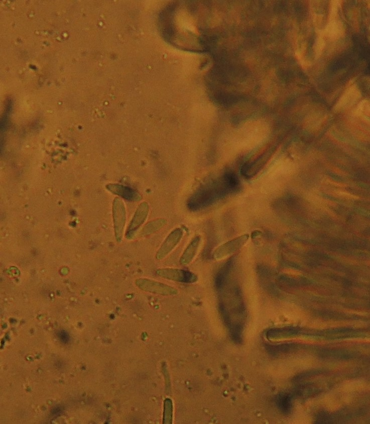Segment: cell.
I'll use <instances>...</instances> for the list:
<instances>
[{
    "mask_svg": "<svg viewBox=\"0 0 370 424\" xmlns=\"http://www.w3.org/2000/svg\"><path fill=\"white\" fill-rule=\"evenodd\" d=\"M325 41L323 39V36L320 34L316 40L314 47L315 56L316 58H318L319 56H320L325 46Z\"/></svg>",
    "mask_w": 370,
    "mask_h": 424,
    "instance_id": "obj_13",
    "label": "cell"
},
{
    "mask_svg": "<svg viewBox=\"0 0 370 424\" xmlns=\"http://www.w3.org/2000/svg\"><path fill=\"white\" fill-rule=\"evenodd\" d=\"M149 211L148 203L144 201L138 206L126 231V237L131 239L146 219Z\"/></svg>",
    "mask_w": 370,
    "mask_h": 424,
    "instance_id": "obj_4",
    "label": "cell"
},
{
    "mask_svg": "<svg viewBox=\"0 0 370 424\" xmlns=\"http://www.w3.org/2000/svg\"><path fill=\"white\" fill-rule=\"evenodd\" d=\"M342 23L336 19L329 21L324 30L320 32L323 37L326 36L334 39L339 38L344 33Z\"/></svg>",
    "mask_w": 370,
    "mask_h": 424,
    "instance_id": "obj_9",
    "label": "cell"
},
{
    "mask_svg": "<svg viewBox=\"0 0 370 424\" xmlns=\"http://www.w3.org/2000/svg\"><path fill=\"white\" fill-rule=\"evenodd\" d=\"M166 223V220L164 218H160L152 220L148 222L144 227L142 230V233L143 234H148L153 233L163 227Z\"/></svg>",
    "mask_w": 370,
    "mask_h": 424,
    "instance_id": "obj_12",
    "label": "cell"
},
{
    "mask_svg": "<svg viewBox=\"0 0 370 424\" xmlns=\"http://www.w3.org/2000/svg\"><path fill=\"white\" fill-rule=\"evenodd\" d=\"M360 97V92L357 87L353 84L345 91L335 106L337 111H343L351 107Z\"/></svg>",
    "mask_w": 370,
    "mask_h": 424,
    "instance_id": "obj_7",
    "label": "cell"
},
{
    "mask_svg": "<svg viewBox=\"0 0 370 424\" xmlns=\"http://www.w3.org/2000/svg\"><path fill=\"white\" fill-rule=\"evenodd\" d=\"M110 189L114 193L130 201H138L141 199V195L133 189L120 185H113Z\"/></svg>",
    "mask_w": 370,
    "mask_h": 424,
    "instance_id": "obj_10",
    "label": "cell"
},
{
    "mask_svg": "<svg viewBox=\"0 0 370 424\" xmlns=\"http://www.w3.org/2000/svg\"><path fill=\"white\" fill-rule=\"evenodd\" d=\"M201 236L194 237L188 244L180 259V263L183 266L188 265L194 258L199 246Z\"/></svg>",
    "mask_w": 370,
    "mask_h": 424,
    "instance_id": "obj_8",
    "label": "cell"
},
{
    "mask_svg": "<svg viewBox=\"0 0 370 424\" xmlns=\"http://www.w3.org/2000/svg\"><path fill=\"white\" fill-rule=\"evenodd\" d=\"M135 283L141 289L151 293L164 295H173L178 293L177 290L173 287L148 279H138Z\"/></svg>",
    "mask_w": 370,
    "mask_h": 424,
    "instance_id": "obj_2",
    "label": "cell"
},
{
    "mask_svg": "<svg viewBox=\"0 0 370 424\" xmlns=\"http://www.w3.org/2000/svg\"><path fill=\"white\" fill-rule=\"evenodd\" d=\"M58 337L60 340L64 343H67L69 341V336L68 334L64 330L60 331L58 333Z\"/></svg>",
    "mask_w": 370,
    "mask_h": 424,
    "instance_id": "obj_14",
    "label": "cell"
},
{
    "mask_svg": "<svg viewBox=\"0 0 370 424\" xmlns=\"http://www.w3.org/2000/svg\"><path fill=\"white\" fill-rule=\"evenodd\" d=\"M113 217L116 239L121 241L124 231L126 211L123 201L119 198H116L113 203Z\"/></svg>",
    "mask_w": 370,
    "mask_h": 424,
    "instance_id": "obj_3",
    "label": "cell"
},
{
    "mask_svg": "<svg viewBox=\"0 0 370 424\" xmlns=\"http://www.w3.org/2000/svg\"><path fill=\"white\" fill-rule=\"evenodd\" d=\"M156 273L158 276L173 281L191 283L197 280V277L193 273L178 269H161L157 270Z\"/></svg>",
    "mask_w": 370,
    "mask_h": 424,
    "instance_id": "obj_5",
    "label": "cell"
},
{
    "mask_svg": "<svg viewBox=\"0 0 370 424\" xmlns=\"http://www.w3.org/2000/svg\"><path fill=\"white\" fill-rule=\"evenodd\" d=\"M249 238V235L245 234L224 243L215 250L213 258L219 260L235 253L245 244Z\"/></svg>",
    "mask_w": 370,
    "mask_h": 424,
    "instance_id": "obj_1",
    "label": "cell"
},
{
    "mask_svg": "<svg viewBox=\"0 0 370 424\" xmlns=\"http://www.w3.org/2000/svg\"><path fill=\"white\" fill-rule=\"evenodd\" d=\"M356 115L365 122H369V102L368 100L361 101L355 111Z\"/></svg>",
    "mask_w": 370,
    "mask_h": 424,
    "instance_id": "obj_11",
    "label": "cell"
},
{
    "mask_svg": "<svg viewBox=\"0 0 370 424\" xmlns=\"http://www.w3.org/2000/svg\"><path fill=\"white\" fill-rule=\"evenodd\" d=\"M183 234V231L180 228L173 230L157 251L156 255L157 260H161L169 253L179 243Z\"/></svg>",
    "mask_w": 370,
    "mask_h": 424,
    "instance_id": "obj_6",
    "label": "cell"
}]
</instances>
